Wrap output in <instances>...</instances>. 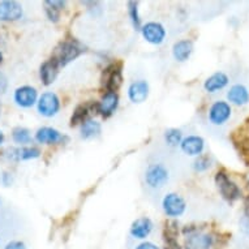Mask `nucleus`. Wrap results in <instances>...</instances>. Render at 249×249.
<instances>
[{
    "label": "nucleus",
    "mask_w": 249,
    "mask_h": 249,
    "mask_svg": "<svg viewBox=\"0 0 249 249\" xmlns=\"http://www.w3.org/2000/svg\"><path fill=\"white\" fill-rule=\"evenodd\" d=\"M170 172L163 163H150L145 171V183L150 189L158 191L168 183Z\"/></svg>",
    "instance_id": "1"
},
{
    "label": "nucleus",
    "mask_w": 249,
    "mask_h": 249,
    "mask_svg": "<svg viewBox=\"0 0 249 249\" xmlns=\"http://www.w3.org/2000/svg\"><path fill=\"white\" fill-rule=\"evenodd\" d=\"M85 51L84 47H82L78 42L76 41H66L59 45V47L55 51V55H53V60L56 61L57 66L64 67L67 66L70 61H72L73 59Z\"/></svg>",
    "instance_id": "2"
},
{
    "label": "nucleus",
    "mask_w": 249,
    "mask_h": 249,
    "mask_svg": "<svg viewBox=\"0 0 249 249\" xmlns=\"http://www.w3.org/2000/svg\"><path fill=\"white\" fill-rule=\"evenodd\" d=\"M215 185L222 197L229 202H233L241 197V189L237 187L236 183L230 179V176L225 171H219L215 175Z\"/></svg>",
    "instance_id": "3"
},
{
    "label": "nucleus",
    "mask_w": 249,
    "mask_h": 249,
    "mask_svg": "<svg viewBox=\"0 0 249 249\" xmlns=\"http://www.w3.org/2000/svg\"><path fill=\"white\" fill-rule=\"evenodd\" d=\"M232 110L229 103L225 101H216L209 110V120L214 125H223L231 118Z\"/></svg>",
    "instance_id": "4"
},
{
    "label": "nucleus",
    "mask_w": 249,
    "mask_h": 249,
    "mask_svg": "<svg viewBox=\"0 0 249 249\" xmlns=\"http://www.w3.org/2000/svg\"><path fill=\"white\" fill-rule=\"evenodd\" d=\"M122 64L120 63L111 64L103 71L102 84L107 89V91L115 93L119 89V86L122 85Z\"/></svg>",
    "instance_id": "5"
},
{
    "label": "nucleus",
    "mask_w": 249,
    "mask_h": 249,
    "mask_svg": "<svg viewBox=\"0 0 249 249\" xmlns=\"http://www.w3.org/2000/svg\"><path fill=\"white\" fill-rule=\"evenodd\" d=\"M162 206H163L164 213L168 216H180L183 215L185 212V201L183 200V197H180L176 193H168L166 195L162 201Z\"/></svg>",
    "instance_id": "6"
},
{
    "label": "nucleus",
    "mask_w": 249,
    "mask_h": 249,
    "mask_svg": "<svg viewBox=\"0 0 249 249\" xmlns=\"http://www.w3.org/2000/svg\"><path fill=\"white\" fill-rule=\"evenodd\" d=\"M59 108H60V101L57 98V95L51 91L42 94L38 101V111L46 118L53 116L59 111Z\"/></svg>",
    "instance_id": "7"
},
{
    "label": "nucleus",
    "mask_w": 249,
    "mask_h": 249,
    "mask_svg": "<svg viewBox=\"0 0 249 249\" xmlns=\"http://www.w3.org/2000/svg\"><path fill=\"white\" fill-rule=\"evenodd\" d=\"M141 30H142L143 38L153 45H160L166 37V30L158 22H147Z\"/></svg>",
    "instance_id": "8"
},
{
    "label": "nucleus",
    "mask_w": 249,
    "mask_h": 249,
    "mask_svg": "<svg viewBox=\"0 0 249 249\" xmlns=\"http://www.w3.org/2000/svg\"><path fill=\"white\" fill-rule=\"evenodd\" d=\"M13 98L20 107L29 108L37 102V90L32 86H21L15 91Z\"/></svg>",
    "instance_id": "9"
},
{
    "label": "nucleus",
    "mask_w": 249,
    "mask_h": 249,
    "mask_svg": "<svg viewBox=\"0 0 249 249\" xmlns=\"http://www.w3.org/2000/svg\"><path fill=\"white\" fill-rule=\"evenodd\" d=\"M22 16V7L17 1H0V21H16Z\"/></svg>",
    "instance_id": "10"
},
{
    "label": "nucleus",
    "mask_w": 249,
    "mask_h": 249,
    "mask_svg": "<svg viewBox=\"0 0 249 249\" xmlns=\"http://www.w3.org/2000/svg\"><path fill=\"white\" fill-rule=\"evenodd\" d=\"M118 94L112 93V91H107L106 94L103 95L102 101L97 103V112L102 115V116H105V118H108L110 115L114 114V111L118 107Z\"/></svg>",
    "instance_id": "11"
},
{
    "label": "nucleus",
    "mask_w": 249,
    "mask_h": 249,
    "mask_svg": "<svg viewBox=\"0 0 249 249\" xmlns=\"http://www.w3.org/2000/svg\"><path fill=\"white\" fill-rule=\"evenodd\" d=\"M128 95L132 102L142 103L146 101L149 95V85L145 80H139V81L132 82L129 89H128Z\"/></svg>",
    "instance_id": "12"
},
{
    "label": "nucleus",
    "mask_w": 249,
    "mask_h": 249,
    "mask_svg": "<svg viewBox=\"0 0 249 249\" xmlns=\"http://www.w3.org/2000/svg\"><path fill=\"white\" fill-rule=\"evenodd\" d=\"M227 99L236 106H245L249 102V90L241 84L232 85L227 93Z\"/></svg>",
    "instance_id": "13"
},
{
    "label": "nucleus",
    "mask_w": 249,
    "mask_h": 249,
    "mask_svg": "<svg viewBox=\"0 0 249 249\" xmlns=\"http://www.w3.org/2000/svg\"><path fill=\"white\" fill-rule=\"evenodd\" d=\"M181 150L188 155H200L205 147V141L200 136H188L180 143Z\"/></svg>",
    "instance_id": "14"
},
{
    "label": "nucleus",
    "mask_w": 249,
    "mask_h": 249,
    "mask_svg": "<svg viewBox=\"0 0 249 249\" xmlns=\"http://www.w3.org/2000/svg\"><path fill=\"white\" fill-rule=\"evenodd\" d=\"M212 245L213 237L208 233L196 232L185 240V249H210Z\"/></svg>",
    "instance_id": "15"
},
{
    "label": "nucleus",
    "mask_w": 249,
    "mask_h": 249,
    "mask_svg": "<svg viewBox=\"0 0 249 249\" xmlns=\"http://www.w3.org/2000/svg\"><path fill=\"white\" fill-rule=\"evenodd\" d=\"M153 230V222L149 218H139L132 223L131 235L135 239H145Z\"/></svg>",
    "instance_id": "16"
},
{
    "label": "nucleus",
    "mask_w": 249,
    "mask_h": 249,
    "mask_svg": "<svg viewBox=\"0 0 249 249\" xmlns=\"http://www.w3.org/2000/svg\"><path fill=\"white\" fill-rule=\"evenodd\" d=\"M227 84H229V76L223 72H215L210 77L206 78L204 88L208 93H215L227 86Z\"/></svg>",
    "instance_id": "17"
},
{
    "label": "nucleus",
    "mask_w": 249,
    "mask_h": 249,
    "mask_svg": "<svg viewBox=\"0 0 249 249\" xmlns=\"http://www.w3.org/2000/svg\"><path fill=\"white\" fill-rule=\"evenodd\" d=\"M36 140L41 143H56L60 142L64 140V136L61 135L60 132H57L56 129L50 127H43L41 129H38L36 133Z\"/></svg>",
    "instance_id": "18"
},
{
    "label": "nucleus",
    "mask_w": 249,
    "mask_h": 249,
    "mask_svg": "<svg viewBox=\"0 0 249 249\" xmlns=\"http://www.w3.org/2000/svg\"><path fill=\"white\" fill-rule=\"evenodd\" d=\"M39 150L36 147H16V149H11L8 151V157L13 160H33V158H38L39 157Z\"/></svg>",
    "instance_id": "19"
},
{
    "label": "nucleus",
    "mask_w": 249,
    "mask_h": 249,
    "mask_svg": "<svg viewBox=\"0 0 249 249\" xmlns=\"http://www.w3.org/2000/svg\"><path fill=\"white\" fill-rule=\"evenodd\" d=\"M57 70H59V66L57 63L53 59H50L46 63H43L41 67V78L45 85H50L53 84V80L56 78Z\"/></svg>",
    "instance_id": "20"
},
{
    "label": "nucleus",
    "mask_w": 249,
    "mask_h": 249,
    "mask_svg": "<svg viewBox=\"0 0 249 249\" xmlns=\"http://www.w3.org/2000/svg\"><path fill=\"white\" fill-rule=\"evenodd\" d=\"M193 51V43L188 39H183V41L176 42L172 49L174 56L178 61H185L191 56Z\"/></svg>",
    "instance_id": "21"
},
{
    "label": "nucleus",
    "mask_w": 249,
    "mask_h": 249,
    "mask_svg": "<svg viewBox=\"0 0 249 249\" xmlns=\"http://www.w3.org/2000/svg\"><path fill=\"white\" fill-rule=\"evenodd\" d=\"M101 133V124L95 120H86L82 123L81 127V137L82 139H93L95 136H98Z\"/></svg>",
    "instance_id": "22"
},
{
    "label": "nucleus",
    "mask_w": 249,
    "mask_h": 249,
    "mask_svg": "<svg viewBox=\"0 0 249 249\" xmlns=\"http://www.w3.org/2000/svg\"><path fill=\"white\" fill-rule=\"evenodd\" d=\"M66 5V1H59V0H47L45 1L46 13L51 21L56 22L59 20V12H60L63 7Z\"/></svg>",
    "instance_id": "23"
},
{
    "label": "nucleus",
    "mask_w": 249,
    "mask_h": 249,
    "mask_svg": "<svg viewBox=\"0 0 249 249\" xmlns=\"http://www.w3.org/2000/svg\"><path fill=\"white\" fill-rule=\"evenodd\" d=\"M90 106L91 105H80V106L76 107L73 115H72V119H71V125H77L80 123H82L86 119L88 114L90 112Z\"/></svg>",
    "instance_id": "24"
},
{
    "label": "nucleus",
    "mask_w": 249,
    "mask_h": 249,
    "mask_svg": "<svg viewBox=\"0 0 249 249\" xmlns=\"http://www.w3.org/2000/svg\"><path fill=\"white\" fill-rule=\"evenodd\" d=\"M181 137H183V135H181V131H179V129L171 128V129L164 132V141L170 146H178V145H180L181 141H183Z\"/></svg>",
    "instance_id": "25"
},
{
    "label": "nucleus",
    "mask_w": 249,
    "mask_h": 249,
    "mask_svg": "<svg viewBox=\"0 0 249 249\" xmlns=\"http://www.w3.org/2000/svg\"><path fill=\"white\" fill-rule=\"evenodd\" d=\"M12 139L15 142L21 143V145H22V143H29L30 141H32L30 132H29L26 128H22V127L15 128V129H13Z\"/></svg>",
    "instance_id": "26"
},
{
    "label": "nucleus",
    "mask_w": 249,
    "mask_h": 249,
    "mask_svg": "<svg viewBox=\"0 0 249 249\" xmlns=\"http://www.w3.org/2000/svg\"><path fill=\"white\" fill-rule=\"evenodd\" d=\"M128 12H129V16H131V20L136 30H141V21H140L139 16V3L137 1H129L128 3Z\"/></svg>",
    "instance_id": "27"
},
{
    "label": "nucleus",
    "mask_w": 249,
    "mask_h": 249,
    "mask_svg": "<svg viewBox=\"0 0 249 249\" xmlns=\"http://www.w3.org/2000/svg\"><path fill=\"white\" fill-rule=\"evenodd\" d=\"M210 166H212V160H210L209 155H200V157L195 160V163H193V168L198 172L206 171Z\"/></svg>",
    "instance_id": "28"
},
{
    "label": "nucleus",
    "mask_w": 249,
    "mask_h": 249,
    "mask_svg": "<svg viewBox=\"0 0 249 249\" xmlns=\"http://www.w3.org/2000/svg\"><path fill=\"white\" fill-rule=\"evenodd\" d=\"M239 153H240L241 158L244 160L247 166H249V141L248 142H241L239 146Z\"/></svg>",
    "instance_id": "29"
},
{
    "label": "nucleus",
    "mask_w": 249,
    "mask_h": 249,
    "mask_svg": "<svg viewBox=\"0 0 249 249\" xmlns=\"http://www.w3.org/2000/svg\"><path fill=\"white\" fill-rule=\"evenodd\" d=\"M4 249H26V245H25L22 241L15 240V241H11V243H8V244L5 245Z\"/></svg>",
    "instance_id": "30"
},
{
    "label": "nucleus",
    "mask_w": 249,
    "mask_h": 249,
    "mask_svg": "<svg viewBox=\"0 0 249 249\" xmlns=\"http://www.w3.org/2000/svg\"><path fill=\"white\" fill-rule=\"evenodd\" d=\"M240 227H241V231L249 236V216H243V219L240 221Z\"/></svg>",
    "instance_id": "31"
},
{
    "label": "nucleus",
    "mask_w": 249,
    "mask_h": 249,
    "mask_svg": "<svg viewBox=\"0 0 249 249\" xmlns=\"http://www.w3.org/2000/svg\"><path fill=\"white\" fill-rule=\"evenodd\" d=\"M166 240H167V247H166V249H181L175 239H166Z\"/></svg>",
    "instance_id": "32"
},
{
    "label": "nucleus",
    "mask_w": 249,
    "mask_h": 249,
    "mask_svg": "<svg viewBox=\"0 0 249 249\" xmlns=\"http://www.w3.org/2000/svg\"><path fill=\"white\" fill-rule=\"evenodd\" d=\"M136 249H160L155 244L153 243H142V244H140L139 247H136Z\"/></svg>",
    "instance_id": "33"
},
{
    "label": "nucleus",
    "mask_w": 249,
    "mask_h": 249,
    "mask_svg": "<svg viewBox=\"0 0 249 249\" xmlns=\"http://www.w3.org/2000/svg\"><path fill=\"white\" fill-rule=\"evenodd\" d=\"M244 214L245 216H249V196L244 198Z\"/></svg>",
    "instance_id": "34"
},
{
    "label": "nucleus",
    "mask_w": 249,
    "mask_h": 249,
    "mask_svg": "<svg viewBox=\"0 0 249 249\" xmlns=\"http://www.w3.org/2000/svg\"><path fill=\"white\" fill-rule=\"evenodd\" d=\"M3 183H4L5 185H11V183H12V178H11L9 174H4V175H3Z\"/></svg>",
    "instance_id": "35"
},
{
    "label": "nucleus",
    "mask_w": 249,
    "mask_h": 249,
    "mask_svg": "<svg viewBox=\"0 0 249 249\" xmlns=\"http://www.w3.org/2000/svg\"><path fill=\"white\" fill-rule=\"evenodd\" d=\"M3 141H4V133L0 131V145L3 143Z\"/></svg>",
    "instance_id": "36"
},
{
    "label": "nucleus",
    "mask_w": 249,
    "mask_h": 249,
    "mask_svg": "<svg viewBox=\"0 0 249 249\" xmlns=\"http://www.w3.org/2000/svg\"><path fill=\"white\" fill-rule=\"evenodd\" d=\"M1 60H3V55H1V53H0V63H1Z\"/></svg>",
    "instance_id": "37"
},
{
    "label": "nucleus",
    "mask_w": 249,
    "mask_h": 249,
    "mask_svg": "<svg viewBox=\"0 0 249 249\" xmlns=\"http://www.w3.org/2000/svg\"><path fill=\"white\" fill-rule=\"evenodd\" d=\"M248 187H249V178H248Z\"/></svg>",
    "instance_id": "38"
},
{
    "label": "nucleus",
    "mask_w": 249,
    "mask_h": 249,
    "mask_svg": "<svg viewBox=\"0 0 249 249\" xmlns=\"http://www.w3.org/2000/svg\"><path fill=\"white\" fill-rule=\"evenodd\" d=\"M0 204H1V198H0Z\"/></svg>",
    "instance_id": "39"
},
{
    "label": "nucleus",
    "mask_w": 249,
    "mask_h": 249,
    "mask_svg": "<svg viewBox=\"0 0 249 249\" xmlns=\"http://www.w3.org/2000/svg\"><path fill=\"white\" fill-rule=\"evenodd\" d=\"M0 108H1V107H0Z\"/></svg>",
    "instance_id": "40"
}]
</instances>
